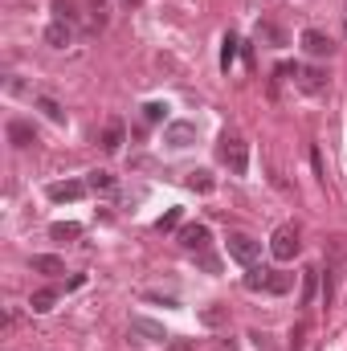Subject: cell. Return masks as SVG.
<instances>
[{"mask_svg":"<svg viewBox=\"0 0 347 351\" xmlns=\"http://www.w3.org/2000/svg\"><path fill=\"white\" fill-rule=\"evenodd\" d=\"M298 250H302V241H298V229H294V225L274 229V237H270V254H274V262H294Z\"/></svg>","mask_w":347,"mask_h":351,"instance_id":"obj_2","label":"cell"},{"mask_svg":"<svg viewBox=\"0 0 347 351\" xmlns=\"http://www.w3.org/2000/svg\"><path fill=\"white\" fill-rule=\"evenodd\" d=\"M180 217H184V208H168V213L156 221V229H160V233H168V229H176V225H180Z\"/></svg>","mask_w":347,"mask_h":351,"instance_id":"obj_22","label":"cell"},{"mask_svg":"<svg viewBox=\"0 0 347 351\" xmlns=\"http://www.w3.org/2000/svg\"><path fill=\"white\" fill-rule=\"evenodd\" d=\"M131 4H135V0H131Z\"/></svg>","mask_w":347,"mask_h":351,"instance_id":"obj_29","label":"cell"},{"mask_svg":"<svg viewBox=\"0 0 347 351\" xmlns=\"http://www.w3.org/2000/svg\"><path fill=\"white\" fill-rule=\"evenodd\" d=\"M131 331H139V335H147V339H168V331L160 327V323H152V319H131Z\"/></svg>","mask_w":347,"mask_h":351,"instance_id":"obj_17","label":"cell"},{"mask_svg":"<svg viewBox=\"0 0 347 351\" xmlns=\"http://www.w3.org/2000/svg\"><path fill=\"white\" fill-rule=\"evenodd\" d=\"M302 49H307L311 58H327V53H331V37L319 33V29H307V33H302Z\"/></svg>","mask_w":347,"mask_h":351,"instance_id":"obj_7","label":"cell"},{"mask_svg":"<svg viewBox=\"0 0 347 351\" xmlns=\"http://www.w3.org/2000/svg\"><path fill=\"white\" fill-rule=\"evenodd\" d=\"M241 282H246V290L258 294V290H265V282H270V269L265 265H246V278Z\"/></svg>","mask_w":347,"mask_h":351,"instance_id":"obj_16","label":"cell"},{"mask_svg":"<svg viewBox=\"0 0 347 351\" xmlns=\"http://www.w3.org/2000/svg\"><path fill=\"white\" fill-rule=\"evenodd\" d=\"M86 188H90V192H115V176L98 168V172H90V176H86Z\"/></svg>","mask_w":347,"mask_h":351,"instance_id":"obj_18","label":"cell"},{"mask_svg":"<svg viewBox=\"0 0 347 351\" xmlns=\"http://www.w3.org/2000/svg\"><path fill=\"white\" fill-rule=\"evenodd\" d=\"M8 139H12V147H33V143H37L33 127H29V123H21V119H12V123H8Z\"/></svg>","mask_w":347,"mask_h":351,"instance_id":"obj_10","label":"cell"},{"mask_svg":"<svg viewBox=\"0 0 347 351\" xmlns=\"http://www.w3.org/2000/svg\"><path fill=\"white\" fill-rule=\"evenodd\" d=\"M196 262L204 265L208 274H217V269H221V262H217V254H208V250H204V254H196Z\"/></svg>","mask_w":347,"mask_h":351,"instance_id":"obj_26","label":"cell"},{"mask_svg":"<svg viewBox=\"0 0 347 351\" xmlns=\"http://www.w3.org/2000/svg\"><path fill=\"white\" fill-rule=\"evenodd\" d=\"M33 274H66V262L62 258H53V254H33Z\"/></svg>","mask_w":347,"mask_h":351,"instance_id":"obj_12","label":"cell"},{"mask_svg":"<svg viewBox=\"0 0 347 351\" xmlns=\"http://www.w3.org/2000/svg\"><path fill=\"white\" fill-rule=\"evenodd\" d=\"M53 302H58V290H53V286H41V290H33V298H29V306H33L37 315L53 311Z\"/></svg>","mask_w":347,"mask_h":351,"instance_id":"obj_13","label":"cell"},{"mask_svg":"<svg viewBox=\"0 0 347 351\" xmlns=\"http://www.w3.org/2000/svg\"><path fill=\"white\" fill-rule=\"evenodd\" d=\"M225 250H229V258L241 265H254L261 254V241L258 237H250V233H229V241H225Z\"/></svg>","mask_w":347,"mask_h":351,"instance_id":"obj_3","label":"cell"},{"mask_svg":"<svg viewBox=\"0 0 347 351\" xmlns=\"http://www.w3.org/2000/svg\"><path fill=\"white\" fill-rule=\"evenodd\" d=\"M49 192V200H58V204H66V200H82L90 188L82 184V180H58V184H49L45 188Z\"/></svg>","mask_w":347,"mask_h":351,"instance_id":"obj_4","label":"cell"},{"mask_svg":"<svg viewBox=\"0 0 347 351\" xmlns=\"http://www.w3.org/2000/svg\"><path fill=\"white\" fill-rule=\"evenodd\" d=\"M315 282H319V269H307V278H302V306L315 298Z\"/></svg>","mask_w":347,"mask_h":351,"instance_id":"obj_23","label":"cell"},{"mask_svg":"<svg viewBox=\"0 0 347 351\" xmlns=\"http://www.w3.org/2000/svg\"><path fill=\"white\" fill-rule=\"evenodd\" d=\"M221 160L229 164L233 176H246L250 172V143L241 135H221Z\"/></svg>","mask_w":347,"mask_h":351,"instance_id":"obj_1","label":"cell"},{"mask_svg":"<svg viewBox=\"0 0 347 351\" xmlns=\"http://www.w3.org/2000/svg\"><path fill=\"white\" fill-rule=\"evenodd\" d=\"M294 286V274H286V269H270V282H265V294H286Z\"/></svg>","mask_w":347,"mask_h":351,"instance_id":"obj_15","label":"cell"},{"mask_svg":"<svg viewBox=\"0 0 347 351\" xmlns=\"http://www.w3.org/2000/svg\"><path fill=\"white\" fill-rule=\"evenodd\" d=\"M172 351H196V343L192 339H172Z\"/></svg>","mask_w":347,"mask_h":351,"instance_id":"obj_28","label":"cell"},{"mask_svg":"<svg viewBox=\"0 0 347 351\" xmlns=\"http://www.w3.org/2000/svg\"><path fill=\"white\" fill-rule=\"evenodd\" d=\"M258 37H265L270 45H286V33H282L278 25H270V21H261L258 25Z\"/></svg>","mask_w":347,"mask_h":351,"instance_id":"obj_20","label":"cell"},{"mask_svg":"<svg viewBox=\"0 0 347 351\" xmlns=\"http://www.w3.org/2000/svg\"><path fill=\"white\" fill-rule=\"evenodd\" d=\"M298 90H307V94H323V90H327V74L315 70V66L298 70Z\"/></svg>","mask_w":347,"mask_h":351,"instance_id":"obj_8","label":"cell"},{"mask_svg":"<svg viewBox=\"0 0 347 351\" xmlns=\"http://www.w3.org/2000/svg\"><path fill=\"white\" fill-rule=\"evenodd\" d=\"M237 45H241V41H237L233 33H225V41H221V70H225V74H229V66H233V58H237Z\"/></svg>","mask_w":347,"mask_h":351,"instance_id":"obj_19","label":"cell"},{"mask_svg":"<svg viewBox=\"0 0 347 351\" xmlns=\"http://www.w3.org/2000/svg\"><path fill=\"white\" fill-rule=\"evenodd\" d=\"M49 237L53 241H74V237H82V225L78 221H58V225H49Z\"/></svg>","mask_w":347,"mask_h":351,"instance_id":"obj_14","label":"cell"},{"mask_svg":"<svg viewBox=\"0 0 347 351\" xmlns=\"http://www.w3.org/2000/svg\"><path fill=\"white\" fill-rule=\"evenodd\" d=\"M74 41V29L66 25V21H53L49 29H45V45H53V49H66Z\"/></svg>","mask_w":347,"mask_h":351,"instance_id":"obj_9","label":"cell"},{"mask_svg":"<svg viewBox=\"0 0 347 351\" xmlns=\"http://www.w3.org/2000/svg\"><path fill=\"white\" fill-rule=\"evenodd\" d=\"M37 110H45V114H49V119H53V123H66V110H62V106H58V102H53V98H45V94H41V98H37Z\"/></svg>","mask_w":347,"mask_h":351,"instance_id":"obj_21","label":"cell"},{"mask_svg":"<svg viewBox=\"0 0 347 351\" xmlns=\"http://www.w3.org/2000/svg\"><path fill=\"white\" fill-rule=\"evenodd\" d=\"M123 139H127V131H123V123L115 119V123H106V131H102V139H98V143H102V152H119V147H123Z\"/></svg>","mask_w":347,"mask_h":351,"instance_id":"obj_11","label":"cell"},{"mask_svg":"<svg viewBox=\"0 0 347 351\" xmlns=\"http://www.w3.org/2000/svg\"><path fill=\"white\" fill-rule=\"evenodd\" d=\"M164 143H168V147H192V143H196V123H168Z\"/></svg>","mask_w":347,"mask_h":351,"instance_id":"obj_6","label":"cell"},{"mask_svg":"<svg viewBox=\"0 0 347 351\" xmlns=\"http://www.w3.org/2000/svg\"><path fill=\"white\" fill-rule=\"evenodd\" d=\"M164 110H168L164 102H147V106H143V123H160V119H164Z\"/></svg>","mask_w":347,"mask_h":351,"instance_id":"obj_25","label":"cell"},{"mask_svg":"<svg viewBox=\"0 0 347 351\" xmlns=\"http://www.w3.org/2000/svg\"><path fill=\"white\" fill-rule=\"evenodd\" d=\"M180 245H184L188 254H204V250H208V229H204V225H184V229H180Z\"/></svg>","mask_w":347,"mask_h":351,"instance_id":"obj_5","label":"cell"},{"mask_svg":"<svg viewBox=\"0 0 347 351\" xmlns=\"http://www.w3.org/2000/svg\"><path fill=\"white\" fill-rule=\"evenodd\" d=\"M200 319H204L208 327H217V323H225V311H221V306H208V311H204Z\"/></svg>","mask_w":347,"mask_h":351,"instance_id":"obj_27","label":"cell"},{"mask_svg":"<svg viewBox=\"0 0 347 351\" xmlns=\"http://www.w3.org/2000/svg\"><path fill=\"white\" fill-rule=\"evenodd\" d=\"M188 184H192L196 192H213V176H208V172H192V176H188Z\"/></svg>","mask_w":347,"mask_h":351,"instance_id":"obj_24","label":"cell"}]
</instances>
